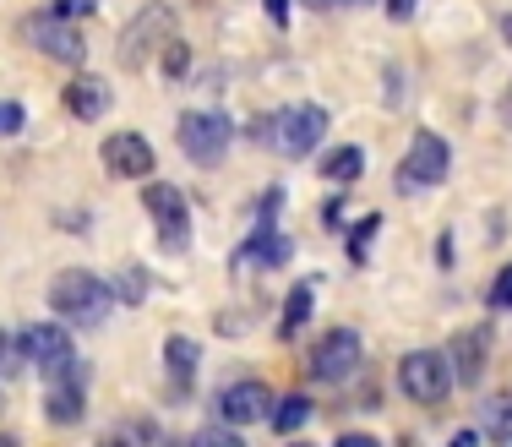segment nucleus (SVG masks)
<instances>
[{"instance_id": "f257e3e1", "label": "nucleus", "mask_w": 512, "mask_h": 447, "mask_svg": "<svg viewBox=\"0 0 512 447\" xmlns=\"http://www.w3.org/2000/svg\"><path fill=\"white\" fill-rule=\"evenodd\" d=\"M50 311H60L66 322H88L93 328V322H104L109 311H115V289L88 268H66L50 284Z\"/></svg>"}, {"instance_id": "f03ea898", "label": "nucleus", "mask_w": 512, "mask_h": 447, "mask_svg": "<svg viewBox=\"0 0 512 447\" xmlns=\"http://www.w3.org/2000/svg\"><path fill=\"white\" fill-rule=\"evenodd\" d=\"M398 388H404L414 404L436 409L453 393V366H447L442 349H409V355L398 360Z\"/></svg>"}, {"instance_id": "7ed1b4c3", "label": "nucleus", "mask_w": 512, "mask_h": 447, "mask_svg": "<svg viewBox=\"0 0 512 447\" xmlns=\"http://www.w3.org/2000/svg\"><path fill=\"white\" fill-rule=\"evenodd\" d=\"M229 137H235V126H229L224 110H191V115H180V153H186L191 164H202V169H213L218 159H224Z\"/></svg>"}, {"instance_id": "20e7f679", "label": "nucleus", "mask_w": 512, "mask_h": 447, "mask_svg": "<svg viewBox=\"0 0 512 447\" xmlns=\"http://www.w3.org/2000/svg\"><path fill=\"white\" fill-rule=\"evenodd\" d=\"M322 137H327V110L322 104H295V110L273 115V137H267V148H278L284 159H306V153H316Z\"/></svg>"}, {"instance_id": "39448f33", "label": "nucleus", "mask_w": 512, "mask_h": 447, "mask_svg": "<svg viewBox=\"0 0 512 447\" xmlns=\"http://www.w3.org/2000/svg\"><path fill=\"white\" fill-rule=\"evenodd\" d=\"M447 169H453V148H447V137H436V131H420V137L409 142L404 164H398V186H404V191L442 186Z\"/></svg>"}, {"instance_id": "423d86ee", "label": "nucleus", "mask_w": 512, "mask_h": 447, "mask_svg": "<svg viewBox=\"0 0 512 447\" xmlns=\"http://www.w3.org/2000/svg\"><path fill=\"white\" fill-rule=\"evenodd\" d=\"M22 355L39 366L44 382L66 377V371L77 366V344H71V333L60 328V322H33V328L22 333Z\"/></svg>"}, {"instance_id": "0eeeda50", "label": "nucleus", "mask_w": 512, "mask_h": 447, "mask_svg": "<svg viewBox=\"0 0 512 447\" xmlns=\"http://www.w3.org/2000/svg\"><path fill=\"white\" fill-rule=\"evenodd\" d=\"M360 371V333L355 328H327L311 349V377L316 382H344Z\"/></svg>"}, {"instance_id": "6e6552de", "label": "nucleus", "mask_w": 512, "mask_h": 447, "mask_svg": "<svg viewBox=\"0 0 512 447\" xmlns=\"http://www.w3.org/2000/svg\"><path fill=\"white\" fill-rule=\"evenodd\" d=\"M142 202H148V213L158 219V240H164L169 251H186V240H191L186 191H180V186H164V180H153V186L142 191Z\"/></svg>"}, {"instance_id": "1a4fd4ad", "label": "nucleus", "mask_w": 512, "mask_h": 447, "mask_svg": "<svg viewBox=\"0 0 512 447\" xmlns=\"http://www.w3.org/2000/svg\"><path fill=\"white\" fill-rule=\"evenodd\" d=\"M28 33H33V44H39L44 55L60 60V66H82V60H88V39H82V28L71 17H60V11H44Z\"/></svg>"}, {"instance_id": "9d476101", "label": "nucleus", "mask_w": 512, "mask_h": 447, "mask_svg": "<svg viewBox=\"0 0 512 447\" xmlns=\"http://www.w3.org/2000/svg\"><path fill=\"white\" fill-rule=\"evenodd\" d=\"M169 28H175L169 6H148L126 33H120V66H142V60H148V50H164V44H169Z\"/></svg>"}, {"instance_id": "9b49d317", "label": "nucleus", "mask_w": 512, "mask_h": 447, "mask_svg": "<svg viewBox=\"0 0 512 447\" xmlns=\"http://www.w3.org/2000/svg\"><path fill=\"white\" fill-rule=\"evenodd\" d=\"M104 169L120 180H148L153 175V148L142 131H115V137H104Z\"/></svg>"}, {"instance_id": "f8f14e48", "label": "nucleus", "mask_w": 512, "mask_h": 447, "mask_svg": "<svg viewBox=\"0 0 512 447\" xmlns=\"http://www.w3.org/2000/svg\"><path fill=\"white\" fill-rule=\"evenodd\" d=\"M197 360H202L197 338H186V333H169V338H164V377H169V393H175V398H191Z\"/></svg>"}, {"instance_id": "ddd939ff", "label": "nucleus", "mask_w": 512, "mask_h": 447, "mask_svg": "<svg viewBox=\"0 0 512 447\" xmlns=\"http://www.w3.org/2000/svg\"><path fill=\"white\" fill-rule=\"evenodd\" d=\"M267 409H273V393H267L262 382H235V388H224V398H218V415H224L229 426H256Z\"/></svg>"}, {"instance_id": "4468645a", "label": "nucleus", "mask_w": 512, "mask_h": 447, "mask_svg": "<svg viewBox=\"0 0 512 447\" xmlns=\"http://www.w3.org/2000/svg\"><path fill=\"white\" fill-rule=\"evenodd\" d=\"M44 409H50L55 426H71V420H82V409H88V377H82V366H71L66 377L50 382V398H44Z\"/></svg>"}, {"instance_id": "2eb2a0df", "label": "nucleus", "mask_w": 512, "mask_h": 447, "mask_svg": "<svg viewBox=\"0 0 512 447\" xmlns=\"http://www.w3.org/2000/svg\"><path fill=\"white\" fill-rule=\"evenodd\" d=\"M295 257V240L278 235V229H256V235L240 246V262H256V268H284Z\"/></svg>"}, {"instance_id": "dca6fc26", "label": "nucleus", "mask_w": 512, "mask_h": 447, "mask_svg": "<svg viewBox=\"0 0 512 447\" xmlns=\"http://www.w3.org/2000/svg\"><path fill=\"white\" fill-rule=\"evenodd\" d=\"M447 366H453V382H480V371H485V333L480 328H469V333H458L453 338V360H447Z\"/></svg>"}, {"instance_id": "f3484780", "label": "nucleus", "mask_w": 512, "mask_h": 447, "mask_svg": "<svg viewBox=\"0 0 512 447\" xmlns=\"http://www.w3.org/2000/svg\"><path fill=\"white\" fill-rule=\"evenodd\" d=\"M66 110L77 115V120H99L109 110V82L104 77H77L66 88Z\"/></svg>"}, {"instance_id": "a211bd4d", "label": "nucleus", "mask_w": 512, "mask_h": 447, "mask_svg": "<svg viewBox=\"0 0 512 447\" xmlns=\"http://www.w3.org/2000/svg\"><path fill=\"white\" fill-rule=\"evenodd\" d=\"M474 426L485 431V442H512V393L485 398V409H480V420H474Z\"/></svg>"}, {"instance_id": "6ab92c4d", "label": "nucleus", "mask_w": 512, "mask_h": 447, "mask_svg": "<svg viewBox=\"0 0 512 447\" xmlns=\"http://www.w3.org/2000/svg\"><path fill=\"white\" fill-rule=\"evenodd\" d=\"M104 447H169V437L153 426V420H126V426L109 431Z\"/></svg>"}, {"instance_id": "aec40b11", "label": "nucleus", "mask_w": 512, "mask_h": 447, "mask_svg": "<svg viewBox=\"0 0 512 447\" xmlns=\"http://www.w3.org/2000/svg\"><path fill=\"white\" fill-rule=\"evenodd\" d=\"M365 169V153L360 148H333L322 159V180H333V186H349V180H360Z\"/></svg>"}, {"instance_id": "412c9836", "label": "nucleus", "mask_w": 512, "mask_h": 447, "mask_svg": "<svg viewBox=\"0 0 512 447\" xmlns=\"http://www.w3.org/2000/svg\"><path fill=\"white\" fill-rule=\"evenodd\" d=\"M311 420V398L306 393H289V398H278V409H273V426L284 431V437H295L300 426Z\"/></svg>"}, {"instance_id": "4be33fe9", "label": "nucleus", "mask_w": 512, "mask_h": 447, "mask_svg": "<svg viewBox=\"0 0 512 447\" xmlns=\"http://www.w3.org/2000/svg\"><path fill=\"white\" fill-rule=\"evenodd\" d=\"M306 317H311V284H300V289H289V300H284V322H278V333L295 338V328Z\"/></svg>"}, {"instance_id": "5701e85b", "label": "nucleus", "mask_w": 512, "mask_h": 447, "mask_svg": "<svg viewBox=\"0 0 512 447\" xmlns=\"http://www.w3.org/2000/svg\"><path fill=\"white\" fill-rule=\"evenodd\" d=\"M376 229H382V213H365V219L355 224V235H349V262H355V268L371 262V235Z\"/></svg>"}, {"instance_id": "b1692460", "label": "nucleus", "mask_w": 512, "mask_h": 447, "mask_svg": "<svg viewBox=\"0 0 512 447\" xmlns=\"http://www.w3.org/2000/svg\"><path fill=\"white\" fill-rule=\"evenodd\" d=\"M191 447H246V442H240L229 426H202L197 437H191Z\"/></svg>"}, {"instance_id": "393cba45", "label": "nucleus", "mask_w": 512, "mask_h": 447, "mask_svg": "<svg viewBox=\"0 0 512 447\" xmlns=\"http://www.w3.org/2000/svg\"><path fill=\"white\" fill-rule=\"evenodd\" d=\"M115 289L131 300V306H137V300L148 295V273H142V268H126V273H120V284H115Z\"/></svg>"}, {"instance_id": "a878e982", "label": "nucleus", "mask_w": 512, "mask_h": 447, "mask_svg": "<svg viewBox=\"0 0 512 447\" xmlns=\"http://www.w3.org/2000/svg\"><path fill=\"white\" fill-rule=\"evenodd\" d=\"M186 66H191V50L180 39H169L164 44V71H169V77H186Z\"/></svg>"}, {"instance_id": "bb28decb", "label": "nucleus", "mask_w": 512, "mask_h": 447, "mask_svg": "<svg viewBox=\"0 0 512 447\" xmlns=\"http://www.w3.org/2000/svg\"><path fill=\"white\" fill-rule=\"evenodd\" d=\"M491 306L496 311H512V262L502 273H496V284H491Z\"/></svg>"}, {"instance_id": "cd10ccee", "label": "nucleus", "mask_w": 512, "mask_h": 447, "mask_svg": "<svg viewBox=\"0 0 512 447\" xmlns=\"http://www.w3.org/2000/svg\"><path fill=\"white\" fill-rule=\"evenodd\" d=\"M22 120H28V115H22V104H0V137H17Z\"/></svg>"}, {"instance_id": "c85d7f7f", "label": "nucleus", "mask_w": 512, "mask_h": 447, "mask_svg": "<svg viewBox=\"0 0 512 447\" xmlns=\"http://www.w3.org/2000/svg\"><path fill=\"white\" fill-rule=\"evenodd\" d=\"M60 17H71V22H77V17H88V11H99V0H60Z\"/></svg>"}, {"instance_id": "c756f323", "label": "nucleus", "mask_w": 512, "mask_h": 447, "mask_svg": "<svg viewBox=\"0 0 512 447\" xmlns=\"http://www.w3.org/2000/svg\"><path fill=\"white\" fill-rule=\"evenodd\" d=\"M447 447H485V431L480 426H463V431H453V442Z\"/></svg>"}, {"instance_id": "7c9ffc66", "label": "nucleus", "mask_w": 512, "mask_h": 447, "mask_svg": "<svg viewBox=\"0 0 512 447\" xmlns=\"http://www.w3.org/2000/svg\"><path fill=\"white\" fill-rule=\"evenodd\" d=\"M414 6H420V0H387V17H393V22H409Z\"/></svg>"}, {"instance_id": "2f4dec72", "label": "nucleus", "mask_w": 512, "mask_h": 447, "mask_svg": "<svg viewBox=\"0 0 512 447\" xmlns=\"http://www.w3.org/2000/svg\"><path fill=\"white\" fill-rule=\"evenodd\" d=\"M338 447H382V442L365 437V431H344V437H338Z\"/></svg>"}, {"instance_id": "473e14b6", "label": "nucleus", "mask_w": 512, "mask_h": 447, "mask_svg": "<svg viewBox=\"0 0 512 447\" xmlns=\"http://www.w3.org/2000/svg\"><path fill=\"white\" fill-rule=\"evenodd\" d=\"M289 6H295V0H267V17H273L278 28H284V22H289Z\"/></svg>"}, {"instance_id": "72a5a7b5", "label": "nucleus", "mask_w": 512, "mask_h": 447, "mask_svg": "<svg viewBox=\"0 0 512 447\" xmlns=\"http://www.w3.org/2000/svg\"><path fill=\"white\" fill-rule=\"evenodd\" d=\"M0 371H6V377L17 371V355H11V338L6 333H0Z\"/></svg>"}, {"instance_id": "f704fd0d", "label": "nucleus", "mask_w": 512, "mask_h": 447, "mask_svg": "<svg viewBox=\"0 0 512 447\" xmlns=\"http://www.w3.org/2000/svg\"><path fill=\"white\" fill-rule=\"evenodd\" d=\"M300 6H311V11H333V6H344V0H300Z\"/></svg>"}, {"instance_id": "c9c22d12", "label": "nucleus", "mask_w": 512, "mask_h": 447, "mask_svg": "<svg viewBox=\"0 0 512 447\" xmlns=\"http://www.w3.org/2000/svg\"><path fill=\"white\" fill-rule=\"evenodd\" d=\"M502 33H507V44H512V11H507V22H502Z\"/></svg>"}, {"instance_id": "e433bc0d", "label": "nucleus", "mask_w": 512, "mask_h": 447, "mask_svg": "<svg viewBox=\"0 0 512 447\" xmlns=\"http://www.w3.org/2000/svg\"><path fill=\"white\" fill-rule=\"evenodd\" d=\"M0 447H17V437H0Z\"/></svg>"}, {"instance_id": "4c0bfd02", "label": "nucleus", "mask_w": 512, "mask_h": 447, "mask_svg": "<svg viewBox=\"0 0 512 447\" xmlns=\"http://www.w3.org/2000/svg\"><path fill=\"white\" fill-rule=\"evenodd\" d=\"M289 447H311V442H289Z\"/></svg>"}, {"instance_id": "58836bf2", "label": "nucleus", "mask_w": 512, "mask_h": 447, "mask_svg": "<svg viewBox=\"0 0 512 447\" xmlns=\"http://www.w3.org/2000/svg\"><path fill=\"white\" fill-rule=\"evenodd\" d=\"M355 6H371V0H355Z\"/></svg>"}]
</instances>
